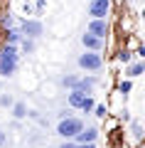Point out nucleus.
Returning a JSON list of instances; mask_svg holds the SVG:
<instances>
[{
    "mask_svg": "<svg viewBox=\"0 0 145 148\" xmlns=\"http://www.w3.org/2000/svg\"><path fill=\"white\" fill-rule=\"evenodd\" d=\"M84 128V121L79 116H67V119H59L57 123V133L64 138V141H71L74 136H76L79 131Z\"/></svg>",
    "mask_w": 145,
    "mask_h": 148,
    "instance_id": "7ed1b4c3",
    "label": "nucleus"
},
{
    "mask_svg": "<svg viewBox=\"0 0 145 148\" xmlns=\"http://www.w3.org/2000/svg\"><path fill=\"white\" fill-rule=\"evenodd\" d=\"M125 133H130V138H133L135 146L143 143V123H140L138 119H130V121H128V131H125Z\"/></svg>",
    "mask_w": 145,
    "mask_h": 148,
    "instance_id": "9d476101",
    "label": "nucleus"
},
{
    "mask_svg": "<svg viewBox=\"0 0 145 148\" xmlns=\"http://www.w3.org/2000/svg\"><path fill=\"white\" fill-rule=\"evenodd\" d=\"M59 148H76V143H74V141H62Z\"/></svg>",
    "mask_w": 145,
    "mask_h": 148,
    "instance_id": "a878e982",
    "label": "nucleus"
},
{
    "mask_svg": "<svg viewBox=\"0 0 145 148\" xmlns=\"http://www.w3.org/2000/svg\"><path fill=\"white\" fill-rule=\"evenodd\" d=\"M32 10H35V15H42L47 10V0H32Z\"/></svg>",
    "mask_w": 145,
    "mask_h": 148,
    "instance_id": "4be33fe9",
    "label": "nucleus"
},
{
    "mask_svg": "<svg viewBox=\"0 0 145 148\" xmlns=\"http://www.w3.org/2000/svg\"><path fill=\"white\" fill-rule=\"evenodd\" d=\"M91 114H93V116H99V119H106V116H111V114H108V106H106V104H96Z\"/></svg>",
    "mask_w": 145,
    "mask_h": 148,
    "instance_id": "aec40b11",
    "label": "nucleus"
},
{
    "mask_svg": "<svg viewBox=\"0 0 145 148\" xmlns=\"http://www.w3.org/2000/svg\"><path fill=\"white\" fill-rule=\"evenodd\" d=\"M35 47H37L35 40H27V37H22V40H20V49L25 54H32V52H35Z\"/></svg>",
    "mask_w": 145,
    "mask_h": 148,
    "instance_id": "6ab92c4d",
    "label": "nucleus"
},
{
    "mask_svg": "<svg viewBox=\"0 0 145 148\" xmlns=\"http://www.w3.org/2000/svg\"><path fill=\"white\" fill-rule=\"evenodd\" d=\"M76 148H96V143H76Z\"/></svg>",
    "mask_w": 145,
    "mask_h": 148,
    "instance_id": "bb28decb",
    "label": "nucleus"
},
{
    "mask_svg": "<svg viewBox=\"0 0 145 148\" xmlns=\"http://www.w3.org/2000/svg\"><path fill=\"white\" fill-rule=\"evenodd\" d=\"M99 136H101V131H99L96 126H84L81 131L71 138V141H74V143H96V141H99Z\"/></svg>",
    "mask_w": 145,
    "mask_h": 148,
    "instance_id": "0eeeda50",
    "label": "nucleus"
},
{
    "mask_svg": "<svg viewBox=\"0 0 145 148\" xmlns=\"http://www.w3.org/2000/svg\"><path fill=\"white\" fill-rule=\"evenodd\" d=\"M93 106H96V101H93V96L88 94L86 99H84V104H81V109H79V111H84V114H91V111H93Z\"/></svg>",
    "mask_w": 145,
    "mask_h": 148,
    "instance_id": "412c9836",
    "label": "nucleus"
},
{
    "mask_svg": "<svg viewBox=\"0 0 145 148\" xmlns=\"http://www.w3.org/2000/svg\"><path fill=\"white\" fill-rule=\"evenodd\" d=\"M143 72H145V62H143V59H133V62L125 64V69H123V79H138Z\"/></svg>",
    "mask_w": 145,
    "mask_h": 148,
    "instance_id": "6e6552de",
    "label": "nucleus"
},
{
    "mask_svg": "<svg viewBox=\"0 0 145 148\" xmlns=\"http://www.w3.org/2000/svg\"><path fill=\"white\" fill-rule=\"evenodd\" d=\"M10 109H12V119H17V121L27 119V111H30V109H27V104H25V101H15V104H12Z\"/></svg>",
    "mask_w": 145,
    "mask_h": 148,
    "instance_id": "4468645a",
    "label": "nucleus"
},
{
    "mask_svg": "<svg viewBox=\"0 0 145 148\" xmlns=\"http://www.w3.org/2000/svg\"><path fill=\"white\" fill-rule=\"evenodd\" d=\"M138 148H140V146H138Z\"/></svg>",
    "mask_w": 145,
    "mask_h": 148,
    "instance_id": "7c9ffc66",
    "label": "nucleus"
},
{
    "mask_svg": "<svg viewBox=\"0 0 145 148\" xmlns=\"http://www.w3.org/2000/svg\"><path fill=\"white\" fill-rule=\"evenodd\" d=\"M120 27L125 30V35H133V20H130L128 15H125V17H120Z\"/></svg>",
    "mask_w": 145,
    "mask_h": 148,
    "instance_id": "b1692460",
    "label": "nucleus"
},
{
    "mask_svg": "<svg viewBox=\"0 0 145 148\" xmlns=\"http://www.w3.org/2000/svg\"><path fill=\"white\" fill-rule=\"evenodd\" d=\"M103 42H106V40H99V37L88 35V32L81 35V45H84L86 52H101V49H103Z\"/></svg>",
    "mask_w": 145,
    "mask_h": 148,
    "instance_id": "1a4fd4ad",
    "label": "nucleus"
},
{
    "mask_svg": "<svg viewBox=\"0 0 145 148\" xmlns=\"http://www.w3.org/2000/svg\"><path fill=\"white\" fill-rule=\"evenodd\" d=\"M76 82H79V74H67V77H62V86L64 89H76Z\"/></svg>",
    "mask_w": 145,
    "mask_h": 148,
    "instance_id": "a211bd4d",
    "label": "nucleus"
},
{
    "mask_svg": "<svg viewBox=\"0 0 145 148\" xmlns=\"http://www.w3.org/2000/svg\"><path fill=\"white\" fill-rule=\"evenodd\" d=\"M20 67V52H17V45H7L3 42L0 47V79H7L17 72Z\"/></svg>",
    "mask_w": 145,
    "mask_h": 148,
    "instance_id": "f257e3e1",
    "label": "nucleus"
},
{
    "mask_svg": "<svg viewBox=\"0 0 145 148\" xmlns=\"http://www.w3.org/2000/svg\"><path fill=\"white\" fill-rule=\"evenodd\" d=\"M0 89H3V79H0Z\"/></svg>",
    "mask_w": 145,
    "mask_h": 148,
    "instance_id": "c85d7f7f",
    "label": "nucleus"
},
{
    "mask_svg": "<svg viewBox=\"0 0 145 148\" xmlns=\"http://www.w3.org/2000/svg\"><path fill=\"white\" fill-rule=\"evenodd\" d=\"M96 84H99V79H96L93 74H86V77H79V82H76V91H84V94H91Z\"/></svg>",
    "mask_w": 145,
    "mask_h": 148,
    "instance_id": "9b49d317",
    "label": "nucleus"
},
{
    "mask_svg": "<svg viewBox=\"0 0 145 148\" xmlns=\"http://www.w3.org/2000/svg\"><path fill=\"white\" fill-rule=\"evenodd\" d=\"M133 49H128V47H120L118 49V52H116V62H120V64H123V67H125V64H128V62H133Z\"/></svg>",
    "mask_w": 145,
    "mask_h": 148,
    "instance_id": "dca6fc26",
    "label": "nucleus"
},
{
    "mask_svg": "<svg viewBox=\"0 0 145 148\" xmlns=\"http://www.w3.org/2000/svg\"><path fill=\"white\" fill-rule=\"evenodd\" d=\"M0 27L3 30H10V27H17V20L12 12H3V17H0Z\"/></svg>",
    "mask_w": 145,
    "mask_h": 148,
    "instance_id": "f3484780",
    "label": "nucleus"
},
{
    "mask_svg": "<svg viewBox=\"0 0 145 148\" xmlns=\"http://www.w3.org/2000/svg\"><path fill=\"white\" fill-rule=\"evenodd\" d=\"M17 27H20L22 37H27V40H39L42 35H44V25H42L39 17H22V20H17Z\"/></svg>",
    "mask_w": 145,
    "mask_h": 148,
    "instance_id": "f03ea898",
    "label": "nucleus"
},
{
    "mask_svg": "<svg viewBox=\"0 0 145 148\" xmlns=\"http://www.w3.org/2000/svg\"><path fill=\"white\" fill-rule=\"evenodd\" d=\"M20 40H22L20 27H10V30H3V42H7V45H20Z\"/></svg>",
    "mask_w": 145,
    "mask_h": 148,
    "instance_id": "ddd939ff",
    "label": "nucleus"
},
{
    "mask_svg": "<svg viewBox=\"0 0 145 148\" xmlns=\"http://www.w3.org/2000/svg\"><path fill=\"white\" fill-rule=\"evenodd\" d=\"M5 141H7V136H5V131H0V146H5Z\"/></svg>",
    "mask_w": 145,
    "mask_h": 148,
    "instance_id": "cd10ccee",
    "label": "nucleus"
},
{
    "mask_svg": "<svg viewBox=\"0 0 145 148\" xmlns=\"http://www.w3.org/2000/svg\"><path fill=\"white\" fill-rule=\"evenodd\" d=\"M86 96H88V94L71 89V91H69V96H67V106H69V109H81V104H84V99H86Z\"/></svg>",
    "mask_w": 145,
    "mask_h": 148,
    "instance_id": "f8f14e48",
    "label": "nucleus"
},
{
    "mask_svg": "<svg viewBox=\"0 0 145 148\" xmlns=\"http://www.w3.org/2000/svg\"><path fill=\"white\" fill-rule=\"evenodd\" d=\"M22 15H35V10H32V3H22Z\"/></svg>",
    "mask_w": 145,
    "mask_h": 148,
    "instance_id": "393cba45",
    "label": "nucleus"
},
{
    "mask_svg": "<svg viewBox=\"0 0 145 148\" xmlns=\"http://www.w3.org/2000/svg\"><path fill=\"white\" fill-rule=\"evenodd\" d=\"M86 32H88V35H93V37H99V40H106L108 32H111L108 17H96V20H91V22H88V27H86Z\"/></svg>",
    "mask_w": 145,
    "mask_h": 148,
    "instance_id": "39448f33",
    "label": "nucleus"
},
{
    "mask_svg": "<svg viewBox=\"0 0 145 148\" xmlns=\"http://www.w3.org/2000/svg\"><path fill=\"white\" fill-rule=\"evenodd\" d=\"M130 91H133V79H120V82H118V89H116V94H118L120 99H128Z\"/></svg>",
    "mask_w": 145,
    "mask_h": 148,
    "instance_id": "2eb2a0df",
    "label": "nucleus"
},
{
    "mask_svg": "<svg viewBox=\"0 0 145 148\" xmlns=\"http://www.w3.org/2000/svg\"><path fill=\"white\" fill-rule=\"evenodd\" d=\"M22 3H32V0H22Z\"/></svg>",
    "mask_w": 145,
    "mask_h": 148,
    "instance_id": "c756f323",
    "label": "nucleus"
},
{
    "mask_svg": "<svg viewBox=\"0 0 145 148\" xmlns=\"http://www.w3.org/2000/svg\"><path fill=\"white\" fill-rule=\"evenodd\" d=\"M12 104H15V99L10 94H0V109H10Z\"/></svg>",
    "mask_w": 145,
    "mask_h": 148,
    "instance_id": "5701e85b",
    "label": "nucleus"
},
{
    "mask_svg": "<svg viewBox=\"0 0 145 148\" xmlns=\"http://www.w3.org/2000/svg\"><path fill=\"white\" fill-rule=\"evenodd\" d=\"M111 12V0H91L88 3V15H91V20H96V17H108Z\"/></svg>",
    "mask_w": 145,
    "mask_h": 148,
    "instance_id": "423d86ee",
    "label": "nucleus"
},
{
    "mask_svg": "<svg viewBox=\"0 0 145 148\" xmlns=\"http://www.w3.org/2000/svg\"><path fill=\"white\" fill-rule=\"evenodd\" d=\"M76 64L84 72H101L103 69V54L101 52H84V54H79Z\"/></svg>",
    "mask_w": 145,
    "mask_h": 148,
    "instance_id": "20e7f679",
    "label": "nucleus"
}]
</instances>
